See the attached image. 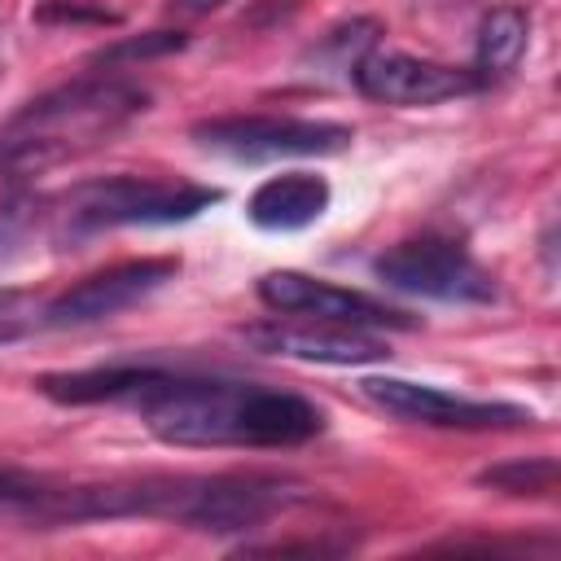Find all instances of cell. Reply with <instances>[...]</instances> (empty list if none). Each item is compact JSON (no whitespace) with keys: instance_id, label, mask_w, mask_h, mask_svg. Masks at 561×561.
<instances>
[{"instance_id":"6da1fadb","label":"cell","mask_w":561,"mask_h":561,"mask_svg":"<svg viewBox=\"0 0 561 561\" xmlns=\"http://www.w3.org/2000/svg\"><path fill=\"white\" fill-rule=\"evenodd\" d=\"M131 403L145 430L171 447H298L324 430V412L294 390L162 368Z\"/></svg>"},{"instance_id":"7a4b0ae2","label":"cell","mask_w":561,"mask_h":561,"mask_svg":"<svg viewBox=\"0 0 561 561\" xmlns=\"http://www.w3.org/2000/svg\"><path fill=\"white\" fill-rule=\"evenodd\" d=\"M145 101H149L145 88L118 83V79L66 83V88L31 101L26 110H18L9 118V127L0 131V162L13 171L53 167V162L70 158L75 149L101 140L105 131H114L131 114H140Z\"/></svg>"},{"instance_id":"3957f363","label":"cell","mask_w":561,"mask_h":561,"mask_svg":"<svg viewBox=\"0 0 561 561\" xmlns=\"http://www.w3.org/2000/svg\"><path fill=\"white\" fill-rule=\"evenodd\" d=\"M219 202V188L184 184V180H145V175H110L88 180L61 197L57 241H88L110 228H158L184 224Z\"/></svg>"},{"instance_id":"277c9868","label":"cell","mask_w":561,"mask_h":561,"mask_svg":"<svg viewBox=\"0 0 561 561\" xmlns=\"http://www.w3.org/2000/svg\"><path fill=\"white\" fill-rule=\"evenodd\" d=\"M193 140L237 162H272V158L342 153L351 145V127L324 118H289V114H228V118L193 123Z\"/></svg>"},{"instance_id":"5b68a950","label":"cell","mask_w":561,"mask_h":561,"mask_svg":"<svg viewBox=\"0 0 561 561\" xmlns=\"http://www.w3.org/2000/svg\"><path fill=\"white\" fill-rule=\"evenodd\" d=\"M377 280L412 294V298H434V302H491L495 298V276L451 237H412L390 245L373 263Z\"/></svg>"},{"instance_id":"8992f818","label":"cell","mask_w":561,"mask_h":561,"mask_svg":"<svg viewBox=\"0 0 561 561\" xmlns=\"http://www.w3.org/2000/svg\"><path fill=\"white\" fill-rule=\"evenodd\" d=\"M302 491L280 478H259V473H219V478H180L175 495V522L193 530H215V535H241L259 530L289 504H298Z\"/></svg>"},{"instance_id":"52a82bcc","label":"cell","mask_w":561,"mask_h":561,"mask_svg":"<svg viewBox=\"0 0 561 561\" xmlns=\"http://www.w3.org/2000/svg\"><path fill=\"white\" fill-rule=\"evenodd\" d=\"M364 399H373L381 412L412 421V425H434V430H517L530 425V408L517 403H491V399H465L430 381H408V377H364Z\"/></svg>"},{"instance_id":"ba28073f","label":"cell","mask_w":561,"mask_h":561,"mask_svg":"<svg viewBox=\"0 0 561 561\" xmlns=\"http://www.w3.org/2000/svg\"><path fill=\"white\" fill-rule=\"evenodd\" d=\"M175 276H180V259H131V263H114V267L79 280L75 289H66L61 298H53L44 307V329H75V324L110 320V316L145 302L149 294H158Z\"/></svg>"},{"instance_id":"9c48e42d","label":"cell","mask_w":561,"mask_h":561,"mask_svg":"<svg viewBox=\"0 0 561 561\" xmlns=\"http://www.w3.org/2000/svg\"><path fill=\"white\" fill-rule=\"evenodd\" d=\"M351 79L368 101H381V105H438V101L482 88L473 70L394 53V48H368L351 66Z\"/></svg>"},{"instance_id":"30bf717a","label":"cell","mask_w":561,"mask_h":561,"mask_svg":"<svg viewBox=\"0 0 561 561\" xmlns=\"http://www.w3.org/2000/svg\"><path fill=\"white\" fill-rule=\"evenodd\" d=\"M259 302L272 307L276 316H311V320H333V324H355V329H412V320L368 294L316 280L307 272H267L259 276Z\"/></svg>"},{"instance_id":"8fae6325","label":"cell","mask_w":561,"mask_h":561,"mask_svg":"<svg viewBox=\"0 0 561 561\" xmlns=\"http://www.w3.org/2000/svg\"><path fill=\"white\" fill-rule=\"evenodd\" d=\"M241 337L263 351V355H280V359H307V364H377L390 355V346L373 333V329H355V324H333V320H263V324H245Z\"/></svg>"},{"instance_id":"7c38bea8","label":"cell","mask_w":561,"mask_h":561,"mask_svg":"<svg viewBox=\"0 0 561 561\" xmlns=\"http://www.w3.org/2000/svg\"><path fill=\"white\" fill-rule=\"evenodd\" d=\"M333 202V188L324 175L316 171H280L267 175L250 202H245V219L263 232H298L307 224H316Z\"/></svg>"},{"instance_id":"4fadbf2b","label":"cell","mask_w":561,"mask_h":561,"mask_svg":"<svg viewBox=\"0 0 561 561\" xmlns=\"http://www.w3.org/2000/svg\"><path fill=\"white\" fill-rule=\"evenodd\" d=\"M158 368L149 364H114V368H83V373H48L35 386L57 403H105V399H136Z\"/></svg>"},{"instance_id":"5bb4252c","label":"cell","mask_w":561,"mask_h":561,"mask_svg":"<svg viewBox=\"0 0 561 561\" xmlns=\"http://www.w3.org/2000/svg\"><path fill=\"white\" fill-rule=\"evenodd\" d=\"M526 44H530V13L517 4H495L478 22V61H473L478 83H491V79H504L508 70H517Z\"/></svg>"},{"instance_id":"9a60e30c","label":"cell","mask_w":561,"mask_h":561,"mask_svg":"<svg viewBox=\"0 0 561 561\" xmlns=\"http://www.w3.org/2000/svg\"><path fill=\"white\" fill-rule=\"evenodd\" d=\"M482 486H495L504 495H552L557 491V460L552 456H526V460H504L478 473Z\"/></svg>"},{"instance_id":"2e32d148","label":"cell","mask_w":561,"mask_h":561,"mask_svg":"<svg viewBox=\"0 0 561 561\" xmlns=\"http://www.w3.org/2000/svg\"><path fill=\"white\" fill-rule=\"evenodd\" d=\"M44 495H48L44 478H35L26 469H0V513H13V517L31 522Z\"/></svg>"},{"instance_id":"e0dca14e","label":"cell","mask_w":561,"mask_h":561,"mask_svg":"<svg viewBox=\"0 0 561 561\" xmlns=\"http://www.w3.org/2000/svg\"><path fill=\"white\" fill-rule=\"evenodd\" d=\"M171 48H184V35L180 31H153V35H140V39H123V44H110L96 53V61H123V57H158V53H171Z\"/></svg>"},{"instance_id":"ac0fdd59","label":"cell","mask_w":561,"mask_h":561,"mask_svg":"<svg viewBox=\"0 0 561 561\" xmlns=\"http://www.w3.org/2000/svg\"><path fill=\"white\" fill-rule=\"evenodd\" d=\"M224 0H171V13H210L219 9Z\"/></svg>"},{"instance_id":"d6986e66","label":"cell","mask_w":561,"mask_h":561,"mask_svg":"<svg viewBox=\"0 0 561 561\" xmlns=\"http://www.w3.org/2000/svg\"><path fill=\"white\" fill-rule=\"evenodd\" d=\"M4 298H9V294H0V307H4Z\"/></svg>"}]
</instances>
